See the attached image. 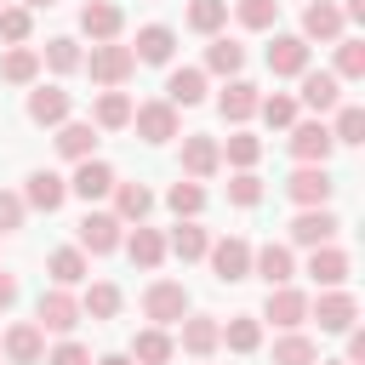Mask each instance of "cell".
Returning a JSON list of instances; mask_svg holds the SVG:
<instances>
[{
    "mask_svg": "<svg viewBox=\"0 0 365 365\" xmlns=\"http://www.w3.org/2000/svg\"><path fill=\"white\" fill-rule=\"evenodd\" d=\"M80 68L97 80V86H125L131 80V68H137V57H131V46H120V40H97L91 46V57H80Z\"/></svg>",
    "mask_w": 365,
    "mask_h": 365,
    "instance_id": "cell-1",
    "label": "cell"
},
{
    "mask_svg": "<svg viewBox=\"0 0 365 365\" xmlns=\"http://www.w3.org/2000/svg\"><path fill=\"white\" fill-rule=\"evenodd\" d=\"M80 319H86V314H80V297H68V285H51V291H40V302H34V325H40V331H57V336H68Z\"/></svg>",
    "mask_w": 365,
    "mask_h": 365,
    "instance_id": "cell-2",
    "label": "cell"
},
{
    "mask_svg": "<svg viewBox=\"0 0 365 365\" xmlns=\"http://www.w3.org/2000/svg\"><path fill=\"white\" fill-rule=\"evenodd\" d=\"M285 148L297 154V165H325L336 143H331V125L325 120H297L291 137H285Z\"/></svg>",
    "mask_w": 365,
    "mask_h": 365,
    "instance_id": "cell-3",
    "label": "cell"
},
{
    "mask_svg": "<svg viewBox=\"0 0 365 365\" xmlns=\"http://www.w3.org/2000/svg\"><path fill=\"white\" fill-rule=\"evenodd\" d=\"M143 314H148L154 325H177V319L188 314V285H182V279H154V285L143 291Z\"/></svg>",
    "mask_w": 365,
    "mask_h": 365,
    "instance_id": "cell-4",
    "label": "cell"
},
{
    "mask_svg": "<svg viewBox=\"0 0 365 365\" xmlns=\"http://www.w3.org/2000/svg\"><path fill=\"white\" fill-rule=\"evenodd\" d=\"M308 319H319V331H348V325L359 319V302H354V291L331 285V291H319V297L308 302Z\"/></svg>",
    "mask_w": 365,
    "mask_h": 365,
    "instance_id": "cell-5",
    "label": "cell"
},
{
    "mask_svg": "<svg viewBox=\"0 0 365 365\" xmlns=\"http://www.w3.org/2000/svg\"><path fill=\"white\" fill-rule=\"evenodd\" d=\"M217 171H222V143L205 137V131H188V137H182V177L205 182V177H217Z\"/></svg>",
    "mask_w": 365,
    "mask_h": 365,
    "instance_id": "cell-6",
    "label": "cell"
},
{
    "mask_svg": "<svg viewBox=\"0 0 365 365\" xmlns=\"http://www.w3.org/2000/svg\"><path fill=\"white\" fill-rule=\"evenodd\" d=\"M211 274L222 279V285H240L245 274H251V245L240 240V234H228V240H211Z\"/></svg>",
    "mask_w": 365,
    "mask_h": 365,
    "instance_id": "cell-7",
    "label": "cell"
},
{
    "mask_svg": "<svg viewBox=\"0 0 365 365\" xmlns=\"http://www.w3.org/2000/svg\"><path fill=\"white\" fill-rule=\"evenodd\" d=\"M131 125H137V137H143V143H171V137H177V108H171L165 97L137 103V108H131Z\"/></svg>",
    "mask_w": 365,
    "mask_h": 365,
    "instance_id": "cell-8",
    "label": "cell"
},
{
    "mask_svg": "<svg viewBox=\"0 0 365 365\" xmlns=\"http://www.w3.org/2000/svg\"><path fill=\"white\" fill-rule=\"evenodd\" d=\"M297 80H302V97H297V108L331 114V108L342 103V80H336V74H325V68H302Z\"/></svg>",
    "mask_w": 365,
    "mask_h": 365,
    "instance_id": "cell-9",
    "label": "cell"
},
{
    "mask_svg": "<svg viewBox=\"0 0 365 365\" xmlns=\"http://www.w3.org/2000/svg\"><path fill=\"white\" fill-rule=\"evenodd\" d=\"M285 194H291L297 205H325V200L336 194V177H331L325 165H297L291 182H285Z\"/></svg>",
    "mask_w": 365,
    "mask_h": 365,
    "instance_id": "cell-10",
    "label": "cell"
},
{
    "mask_svg": "<svg viewBox=\"0 0 365 365\" xmlns=\"http://www.w3.org/2000/svg\"><path fill=\"white\" fill-rule=\"evenodd\" d=\"M336 228H342V222H336V217H331L325 205H297V222H291V240L314 251V245H331V240H336Z\"/></svg>",
    "mask_w": 365,
    "mask_h": 365,
    "instance_id": "cell-11",
    "label": "cell"
},
{
    "mask_svg": "<svg viewBox=\"0 0 365 365\" xmlns=\"http://www.w3.org/2000/svg\"><path fill=\"white\" fill-rule=\"evenodd\" d=\"M120 217L114 211H86L80 217V251H91V257H108L114 245H120Z\"/></svg>",
    "mask_w": 365,
    "mask_h": 365,
    "instance_id": "cell-12",
    "label": "cell"
},
{
    "mask_svg": "<svg viewBox=\"0 0 365 365\" xmlns=\"http://www.w3.org/2000/svg\"><path fill=\"white\" fill-rule=\"evenodd\" d=\"M262 319H274L279 331H297L308 319V297L297 285H268V302H262Z\"/></svg>",
    "mask_w": 365,
    "mask_h": 365,
    "instance_id": "cell-13",
    "label": "cell"
},
{
    "mask_svg": "<svg viewBox=\"0 0 365 365\" xmlns=\"http://www.w3.org/2000/svg\"><path fill=\"white\" fill-rule=\"evenodd\" d=\"M0 348H6V359H11V365H40V359H46V331H40L34 319H23V325H6Z\"/></svg>",
    "mask_w": 365,
    "mask_h": 365,
    "instance_id": "cell-14",
    "label": "cell"
},
{
    "mask_svg": "<svg viewBox=\"0 0 365 365\" xmlns=\"http://www.w3.org/2000/svg\"><path fill=\"white\" fill-rule=\"evenodd\" d=\"M68 108H74V97H68L63 86H34V91H29V103H23V114H29L34 125H63V120H68Z\"/></svg>",
    "mask_w": 365,
    "mask_h": 365,
    "instance_id": "cell-15",
    "label": "cell"
},
{
    "mask_svg": "<svg viewBox=\"0 0 365 365\" xmlns=\"http://www.w3.org/2000/svg\"><path fill=\"white\" fill-rule=\"evenodd\" d=\"M108 188H114V165H108V160H97V154H91V160H74L68 194H80V200L91 205V200H103Z\"/></svg>",
    "mask_w": 365,
    "mask_h": 365,
    "instance_id": "cell-16",
    "label": "cell"
},
{
    "mask_svg": "<svg viewBox=\"0 0 365 365\" xmlns=\"http://www.w3.org/2000/svg\"><path fill=\"white\" fill-rule=\"evenodd\" d=\"M177 325H182V354H194V359H211V354L222 348V325H217L211 314H182Z\"/></svg>",
    "mask_w": 365,
    "mask_h": 365,
    "instance_id": "cell-17",
    "label": "cell"
},
{
    "mask_svg": "<svg viewBox=\"0 0 365 365\" xmlns=\"http://www.w3.org/2000/svg\"><path fill=\"white\" fill-rule=\"evenodd\" d=\"M80 29L91 34V46H97V40H120L125 11H120L114 0H86V6H80Z\"/></svg>",
    "mask_w": 365,
    "mask_h": 365,
    "instance_id": "cell-18",
    "label": "cell"
},
{
    "mask_svg": "<svg viewBox=\"0 0 365 365\" xmlns=\"http://www.w3.org/2000/svg\"><path fill=\"white\" fill-rule=\"evenodd\" d=\"M63 200H68V182H63L57 171H29V182H23V205H29V211H46V217H51Z\"/></svg>",
    "mask_w": 365,
    "mask_h": 365,
    "instance_id": "cell-19",
    "label": "cell"
},
{
    "mask_svg": "<svg viewBox=\"0 0 365 365\" xmlns=\"http://www.w3.org/2000/svg\"><path fill=\"white\" fill-rule=\"evenodd\" d=\"M348 268H354V262H348V251H342V245H314V251H308V274H314V285H319V291L348 285Z\"/></svg>",
    "mask_w": 365,
    "mask_h": 365,
    "instance_id": "cell-20",
    "label": "cell"
},
{
    "mask_svg": "<svg viewBox=\"0 0 365 365\" xmlns=\"http://www.w3.org/2000/svg\"><path fill=\"white\" fill-rule=\"evenodd\" d=\"M257 103H262V91H257L251 80H240V74H234V80L222 86V97H217V108H222L228 125H245V120L257 114Z\"/></svg>",
    "mask_w": 365,
    "mask_h": 365,
    "instance_id": "cell-21",
    "label": "cell"
},
{
    "mask_svg": "<svg viewBox=\"0 0 365 365\" xmlns=\"http://www.w3.org/2000/svg\"><path fill=\"white\" fill-rule=\"evenodd\" d=\"M171 51H177V29H165V23H143L137 29V46H131L137 63H171Z\"/></svg>",
    "mask_w": 365,
    "mask_h": 365,
    "instance_id": "cell-22",
    "label": "cell"
},
{
    "mask_svg": "<svg viewBox=\"0 0 365 365\" xmlns=\"http://www.w3.org/2000/svg\"><path fill=\"white\" fill-rule=\"evenodd\" d=\"M268 68L285 74V80H297V74L308 68V40H302V34H274V46H268Z\"/></svg>",
    "mask_w": 365,
    "mask_h": 365,
    "instance_id": "cell-23",
    "label": "cell"
},
{
    "mask_svg": "<svg viewBox=\"0 0 365 365\" xmlns=\"http://www.w3.org/2000/svg\"><path fill=\"white\" fill-rule=\"evenodd\" d=\"M251 274H262L268 285H291V274H297V257H291V245H262V251H251Z\"/></svg>",
    "mask_w": 365,
    "mask_h": 365,
    "instance_id": "cell-24",
    "label": "cell"
},
{
    "mask_svg": "<svg viewBox=\"0 0 365 365\" xmlns=\"http://www.w3.org/2000/svg\"><path fill=\"white\" fill-rule=\"evenodd\" d=\"M57 154L63 160H91L97 154V125L91 120H63L57 125Z\"/></svg>",
    "mask_w": 365,
    "mask_h": 365,
    "instance_id": "cell-25",
    "label": "cell"
},
{
    "mask_svg": "<svg viewBox=\"0 0 365 365\" xmlns=\"http://www.w3.org/2000/svg\"><path fill=\"white\" fill-rule=\"evenodd\" d=\"M120 245H125V257H131L137 268H160V262H165V234L148 228V222H137L131 240H120Z\"/></svg>",
    "mask_w": 365,
    "mask_h": 365,
    "instance_id": "cell-26",
    "label": "cell"
},
{
    "mask_svg": "<svg viewBox=\"0 0 365 365\" xmlns=\"http://www.w3.org/2000/svg\"><path fill=\"white\" fill-rule=\"evenodd\" d=\"M302 40H342V6L314 0V6L302 11Z\"/></svg>",
    "mask_w": 365,
    "mask_h": 365,
    "instance_id": "cell-27",
    "label": "cell"
},
{
    "mask_svg": "<svg viewBox=\"0 0 365 365\" xmlns=\"http://www.w3.org/2000/svg\"><path fill=\"white\" fill-rule=\"evenodd\" d=\"M0 80H6V86H34V80H40V51H34V46H6Z\"/></svg>",
    "mask_w": 365,
    "mask_h": 365,
    "instance_id": "cell-28",
    "label": "cell"
},
{
    "mask_svg": "<svg viewBox=\"0 0 365 365\" xmlns=\"http://www.w3.org/2000/svg\"><path fill=\"white\" fill-rule=\"evenodd\" d=\"M165 103H171V108H194V103H205V68H171V80H165Z\"/></svg>",
    "mask_w": 365,
    "mask_h": 365,
    "instance_id": "cell-29",
    "label": "cell"
},
{
    "mask_svg": "<svg viewBox=\"0 0 365 365\" xmlns=\"http://www.w3.org/2000/svg\"><path fill=\"white\" fill-rule=\"evenodd\" d=\"M108 194H114V217H120V222H143V217L154 211V194H148L143 182H120V177H114Z\"/></svg>",
    "mask_w": 365,
    "mask_h": 365,
    "instance_id": "cell-30",
    "label": "cell"
},
{
    "mask_svg": "<svg viewBox=\"0 0 365 365\" xmlns=\"http://www.w3.org/2000/svg\"><path fill=\"white\" fill-rule=\"evenodd\" d=\"M165 251H171V257H182V262H200V257L211 251V234H205V228H200L194 217H182V222L171 228V240H165Z\"/></svg>",
    "mask_w": 365,
    "mask_h": 365,
    "instance_id": "cell-31",
    "label": "cell"
},
{
    "mask_svg": "<svg viewBox=\"0 0 365 365\" xmlns=\"http://www.w3.org/2000/svg\"><path fill=\"white\" fill-rule=\"evenodd\" d=\"M245 68V46L240 40H228V34H217L211 46H205V74H222V80H234Z\"/></svg>",
    "mask_w": 365,
    "mask_h": 365,
    "instance_id": "cell-32",
    "label": "cell"
},
{
    "mask_svg": "<svg viewBox=\"0 0 365 365\" xmlns=\"http://www.w3.org/2000/svg\"><path fill=\"white\" fill-rule=\"evenodd\" d=\"M91 125H97V131H125V125H131V97H125L120 86L103 91L97 108H91Z\"/></svg>",
    "mask_w": 365,
    "mask_h": 365,
    "instance_id": "cell-33",
    "label": "cell"
},
{
    "mask_svg": "<svg viewBox=\"0 0 365 365\" xmlns=\"http://www.w3.org/2000/svg\"><path fill=\"white\" fill-rule=\"evenodd\" d=\"M222 348H228V354H257V348H262V319H257V314H234V319L222 325Z\"/></svg>",
    "mask_w": 365,
    "mask_h": 365,
    "instance_id": "cell-34",
    "label": "cell"
},
{
    "mask_svg": "<svg viewBox=\"0 0 365 365\" xmlns=\"http://www.w3.org/2000/svg\"><path fill=\"white\" fill-rule=\"evenodd\" d=\"M171 354H177V342L165 336V325H148V331L131 336V359H137V365H165Z\"/></svg>",
    "mask_w": 365,
    "mask_h": 365,
    "instance_id": "cell-35",
    "label": "cell"
},
{
    "mask_svg": "<svg viewBox=\"0 0 365 365\" xmlns=\"http://www.w3.org/2000/svg\"><path fill=\"white\" fill-rule=\"evenodd\" d=\"M46 268H51V285H80V279L91 274V262H86V251H80V245L51 251V257H46Z\"/></svg>",
    "mask_w": 365,
    "mask_h": 365,
    "instance_id": "cell-36",
    "label": "cell"
},
{
    "mask_svg": "<svg viewBox=\"0 0 365 365\" xmlns=\"http://www.w3.org/2000/svg\"><path fill=\"white\" fill-rule=\"evenodd\" d=\"M331 143H342V148H359V143H365V108H359V103H336Z\"/></svg>",
    "mask_w": 365,
    "mask_h": 365,
    "instance_id": "cell-37",
    "label": "cell"
},
{
    "mask_svg": "<svg viewBox=\"0 0 365 365\" xmlns=\"http://www.w3.org/2000/svg\"><path fill=\"white\" fill-rule=\"evenodd\" d=\"M80 314H86V319H114V314H120V285H108V279L86 285V297H80Z\"/></svg>",
    "mask_w": 365,
    "mask_h": 365,
    "instance_id": "cell-38",
    "label": "cell"
},
{
    "mask_svg": "<svg viewBox=\"0 0 365 365\" xmlns=\"http://www.w3.org/2000/svg\"><path fill=\"white\" fill-rule=\"evenodd\" d=\"M319 359V348H314V336H302V331H285L279 342H274V365H314Z\"/></svg>",
    "mask_w": 365,
    "mask_h": 365,
    "instance_id": "cell-39",
    "label": "cell"
},
{
    "mask_svg": "<svg viewBox=\"0 0 365 365\" xmlns=\"http://www.w3.org/2000/svg\"><path fill=\"white\" fill-rule=\"evenodd\" d=\"M80 57H86V51H80V40H68V34L46 40V51H40V63H46V68H57V74H74V68H80Z\"/></svg>",
    "mask_w": 365,
    "mask_h": 365,
    "instance_id": "cell-40",
    "label": "cell"
},
{
    "mask_svg": "<svg viewBox=\"0 0 365 365\" xmlns=\"http://www.w3.org/2000/svg\"><path fill=\"white\" fill-rule=\"evenodd\" d=\"M228 23V0H188V29L194 34H217Z\"/></svg>",
    "mask_w": 365,
    "mask_h": 365,
    "instance_id": "cell-41",
    "label": "cell"
},
{
    "mask_svg": "<svg viewBox=\"0 0 365 365\" xmlns=\"http://www.w3.org/2000/svg\"><path fill=\"white\" fill-rule=\"evenodd\" d=\"M336 46V80H365V40H331Z\"/></svg>",
    "mask_w": 365,
    "mask_h": 365,
    "instance_id": "cell-42",
    "label": "cell"
},
{
    "mask_svg": "<svg viewBox=\"0 0 365 365\" xmlns=\"http://www.w3.org/2000/svg\"><path fill=\"white\" fill-rule=\"evenodd\" d=\"M222 160H228L234 171H251V165L262 160V137H251V131H234V137H228V148H222Z\"/></svg>",
    "mask_w": 365,
    "mask_h": 365,
    "instance_id": "cell-43",
    "label": "cell"
},
{
    "mask_svg": "<svg viewBox=\"0 0 365 365\" xmlns=\"http://www.w3.org/2000/svg\"><path fill=\"white\" fill-rule=\"evenodd\" d=\"M165 205H171L177 217H200V211H205V188H200L194 177H182V182H171V194H165Z\"/></svg>",
    "mask_w": 365,
    "mask_h": 365,
    "instance_id": "cell-44",
    "label": "cell"
},
{
    "mask_svg": "<svg viewBox=\"0 0 365 365\" xmlns=\"http://www.w3.org/2000/svg\"><path fill=\"white\" fill-rule=\"evenodd\" d=\"M257 114H262L274 131H291V125H297V97L274 91V97H262V103H257Z\"/></svg>",
    "mask_w": 365,
    "mask_h": 365,
    "instance_id": "cell-45",
    "label": "cell"
},
{
    "mask_svg": "<svg viewBox=\"0 0 365 365\" xmlns=\"http://www.w3.org/2000/svg\"><path fill=\"white\" fill-rule=\"evenodd\" d=\"M234 17H240V29H274L279 23V0H240Z\"/></svg>",
    "mask_w": 365,
    "mask_h": 365,
    "instance_id": "cell-46",
    "label": "cell"
},
{
    "mask_svg": "<svg viewBox=\"0 0 365 365\" xmlns=\"http://www.w3.org/2000/svg\"><path fill=\"white\" fill-rule=\"evenodd\" d=\"M29 29H34L29 6H0V40H6V46H23V40H29Z\"/></svg>",
    "mask_w": 365,
    "mask_h": 365,
    "instance_id": "cell-47",
    "label": "cell"
},
{
    "mask_svg": "<svg viewBox=\"0 0 365 365\" xmlns=\"http://www.w3.org/2000/svg\"><path fill=\"white\" fill-rule=\"evenodd\" d=\"M228 200L245 205V211L262 205V177H257V171H234V177H228Z\"/></svg>",
    "mask_w": 365,
    "mask_h": 365,
    "instance_id": "cell-48",
    "label": "cell"
},
{
    "mask_svg": "<svg viewBox=\"0 0 365 365\" xmlns=\"http://www.w3.org/2000/svg\"><path fill=\"white\" fill-rule=\"evenodd\" d=\"M23 217H29V205H23V194H11V188H0V234H11V228H23Z\"/></svg>",
    "mask_w": 365,
    "mask_h": 365,
    "instance_id": "cell-49",
    "label": "cell"
},
{
    "mask_svg": "<svg viewBox=\"0 0 365 365\" xmlns=\"http://www.w3.org/2000/svg\"><path fill=\"white\" fill-rule=\"evenodd\" d=\"M46 365H91V348H86V342H68V336H63V342H57V348L46 354Z\"/></svg>",
    "mask_w": 365,
    "mask_h": 365,
    "instance_id": "cell-50",
    "label": "cell"
},
{
    "mask_svg": "<svg viewBox=\"0 0 365 365\" xmlns=\"http://www.w3.org/2000/svg\"><path fill=\"white\" fill-rule=\"evenodd\" d=\"M359 359H365V331L348 325V365H359Z\"/></svg>",
    "mask_w": 365,
    "mask_h": 365,
    "instance_id": "cell-51",
    "label": "cell"
},
{
    "mask_svg": "<svg viewBox=\"0 0 365 365\" xmlns=\"http://www.w3.org/2000/svg\"><path fill=\"white\" fill-rule=\"evenodd\" d=\"M11 302H17V274H6V268H0V314H6Z\"/></svg>",
    "mask_w": 365,
    "mask_h": 365,
    "instance_id": "cell-52",
    "label": "cell"
},
{
    "mask_svg": "<svg viewBox=\"0 0 365 365\" xmlns=\"http://www.w3.org/2000/svg\"><path fill=\"white\" fill-rule=\"evenodd\" d=\"M342 23H365V0H348L342 6Z\"/></svg>",
    "mask_w": 365,
    "mask_h": 365,
    "instance_id": "cell-53",
    "label": "cell"
},
{
    "mask_svg": "<svg viewBox=\"0 0 365 365\" xmlns=\"http://www.w3.org/2000/svg\"><path fill=\"white\" fill-rule=\"evenodd\" d=\"M91 365H131V354H103V359H91Z\"/></svg>",
    "mask_w": 365,
    "mask_h": 365,
    "instance_id": "cell-54",
    "label": "cell"
},
{
    "mask_svg": "<svg viewBox=\"0 0 365 365\" xmlns=\"http://www.w3.org/2000/svg\"><path fill=\"white\" fill-rule=\"evenodd\" d=\"M23 6H29V11H40V6H57V0H23Z\"/></svg>",
    "mask_w": 365,
    "mask_h": 365,
    "instance_id": "cell-55",
    "label": "cell"
},
{
    "mask_svg": "<svg viewBox=\"0 0 365 365\" xmlns=\"http://www.w3.org/2000/svg\"><path fill=\"white\" fill-rule=\"evenodd\" d=\"M314 365H348V359H314Z\"/></svg>",
    "mask_w": 365,
    "mask_h": 365,
    "instance_id": "cell-56",
    "label": "cell"
},
{
    "mask_svg": "<svg viewBox=\"0 0 365 365\" xmlns=\"http://www.w3.org/2000/svg\"><path fill=\"white\" fill-rule=\"evenodd\" d=\"M0 6H6V0H0Z\"/></svg>",
    "mask_w": 365,
    "mask_h": 365,
    "instance_id": "cell-57",
    "label": "cell"
}]
</instances>
